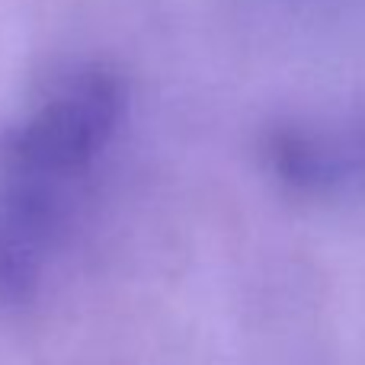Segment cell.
I'll return each instance as SVG.
<instances>
[{
  "mask_svg": "<svg viewBox=\"0 0 365 365\" xmlns=\"http://www.w3.org/2000/svg\"><path fill=\"white\" fill-rule=\"evenodd\" d=\"M128 96L106 68L58 77L0 138V308L42 292L122 132Z\"/></svg>",
  "mask_w": 365,
  "mask_h": 365,
  "instance_id": "1",
  "label": "cell"
}]
</instances>
